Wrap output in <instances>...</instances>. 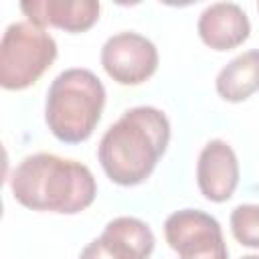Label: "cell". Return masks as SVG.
<instances>
[{"mask_svg":"<svg viewBox=\"0 0 259 259\" xmlns=\"http://www.w3.org/2000/svg\"><path fill=\"white\" fill-rule=\"evenodd\" d=\"M241 259H259V255H245V257H241Z\"/></svg>","mask_w":259,"mask_h":259,"instance_id":"14","label":"cell"},{"mask_svg":"<svg viewBox=\"0 0 259 259\" xmlns=\"http://www.w3.org/2000/svg\"><path fill=\"white\" fill-rule=\"evenodd\" d=\"M231 233L241 245L259 249V204H239L233 208Z\"/></svg>","mask_w":259,"mask_h":259,"instance_id":"12","label":"cell"},{"mask_svg":"<svg viewBox=\"0 0 259 259\" xmlns=\"http://www.w3.org/2000/svg\"><path fill=\"white\" fill-rule=\"evenodd\" d=\"M105 105V87L99 77L81 67L59 73L45 101V121L51 134L65 144H81L91 138Z\"/></svg>","mask_w":259,"mask_h":259,"instance_id":"3","label":"cell"},{"mask_svg":"<svg viewBox=\"0 0 259 259\" xmlns=\"http://www.w3.org/2000/svg\"><path fill=\"white\" fill-rule=\"evenodd\" d=\"M79 259H115V257L107 251V247H105V245L101 243V239L97 237V239H93L91 243L85 245V249L81 251Z\"/></svg>","mask_w":259,"mask_h":259,"instance_id":"13","label":"cell"},{"mask_svg":"<svg viewBox=\"0 0 259 259\" xmlns=\"http://www.w3.org/2000/svg\"><path fill=\"white\" fill-rule=\"evenodd\" d=\"M57 59L55 38L30 20L12 22L0 42V85L22 91L36 83Z\"/></svg>","mask_w":259,"mask_h":259,"instance_id":"4","label":"cell"},{"mask_svg":"<svg viewBox=\"0 0 259 259\" xmlns=\"http://www.w3.org/2000/svg\"><path fill=\"white\" fill-rule=\"evenodd\" d=\"M10 190L16 202L30 210L77 214L93 204L97 184L85 164L38 152L14 168Z\"/></svg>","mask_w":259,"mask_h":259,"instance_id":"2","label":"cell"},{"mask_svg":"<svg viewBox=\"0 0 259 259\" xmlns=\"http://www.w3.org/2000/svg\"><path fill=\"white\" fill-rule=\"evenodd\" d=\"M20 10L42 28L55 26L67 32H83L99 20L101 6L95 0H24Z\"/></svg>","mask_w":259,"mask_h":259,"instance_id":"8","label":"cell"},{"mask_svg":"<svg viewBox=\"0 0 259 259\" xmlns=\"http://www.w3.org/2000/svg\"><path fill=\"white\" fill-rule=\"evenodd\" d=\"M164 235L178 259H229L221 225L204 210L182 208L172 212L164 223Z\"/></svg>","mask_w":259,"mask_h":259,"instance_id":"5","label":"cell"},{"mask_svg":"<svg viewBox=\"0 0 259 259\" xmlns=\"http://www.w3.org/2000/svg\"><path fill=\"white\" fill-rule=\"evenodd\" d=\"M257 8H259V4H257Z\"/></svg>","mask_w":259,"mask_h":259,"instance_id":"15","label":"cell"},{"mask_svg":"<svg viewBox=\"0 0 259 259\" xmlns=\"http://www.w3.org/2000/svg\"><path fill=\"white\" fill-rule=\"evenodd\" d=\"M196 184L210 202H225L239 184V160L225 140H210L198 154Z\"/></svg>","mask_w":259,"mask_h":259,"instance_id":"7","label":"cell"},{"mask_svg":"<svg viewBox=\"0 0 259 259\" xmlns=\"http://www.w3.org/2000/svg\"><path fill=\"white\" fill-rule=\"evenodd\" d=\"M217 93L231 103H241L259 91V49L245 51L227 63L214 81Z\"/></svg>","mask_w":259,"mask_h":259,"instance_id":"11","label":"cell"},{"mask_svg":"<svg viewBox=\"0 0 259 259\" xmlns=\"http://www.w3.org/2000/svg\"><path fill=\"white\" fill-rule=\"evenodd\" d=\"M101 67L119 85H142L158 69V49L144 34L117 32L101 47Z\"/></svg>","mask_w":259,"mask_h":259,"instance_id":"6","label":"cell"},{"mask_svg":"<svg viewBox=\"0 0 259 259\" xmlns=\"http://www.w3.org/2000/svg\"><path fill=\"white\" fill-rule=\"evenodd\" d=\"M99 239L115 259H150L156 243L152 229L136 217L109 221Z\"/></svg>","mask_w":259,"mask_h":259,"instance_id":"10","label":"cell"},{"mask_svg":"<svg viewBox=\"0 0 259 259\" xmlns=\"http://www.w3.org/2000/svg\"><path fill=\"white\" fill-rule=\"evenodd\" d=\"M170 142L166 113L152 105L127 109L101 136L97 158L107 178L119 186L142 184L164 156Z\"/></svg>","mask_w":259,"mask_h":259,"instance_id":"1","label":"cell"},{"mask_svg":"<svg viewBox=\"0 0 259 259\" xmlns=\"http://www.w3.org/2000/svg\"><path fill=\"white\" fill-rule=\"evenodd\" d=\"M198 36L212 51H231L251 32L247 12L235 2H214L198 16Z\"/></svg>","mask_w":259,"mask_h":259,"instance_id":"9","label":"cell"}]
</instances>
